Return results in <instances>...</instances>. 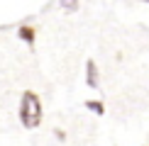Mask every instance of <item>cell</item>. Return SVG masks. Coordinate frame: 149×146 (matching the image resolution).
Wrapping results in <instances>:
<instances>
[{
  "label": "cell",
  "instance_id": "6da1fadb",
  "mask_svg": "<svg viewBox=\"0 0 149 146\" xmlns=\"http://www.w3.org/2000/svg\"><path fill=\"white\" fill-rule=\"evenodd\" d=\"M20 122L24 129H37L42 124V100L34 90H24L20 97Z\"/></svg>",
  "mask_w": 149,
  "mask_h": 146
},
{
  "label": "cell",
  "instance_id": "7a4b0ae2",
  "mask_svg": "<svg viewBox=\"0 0 149 146\" xmlns=\"http://www.w3.org/2000/svg\"><path fill=\"white\" fill-rule=\"evenodd\" d=\"M17 39L24 41V44H29V46H34V41H37V27L29 24V22H22L20 27H17Z\"/></svg>",
  "mask_w": 149,
  "mask_h": 146
},
{
  "label": "cell",
  "instance_id": "3957f363",
  "mask_svg": "<svg viewBox=\"0 0 149 146\" xmlns=\"http://www.w3.org/2000/svg\"><path fill=\"white\" fill-rule=\"evenodd\" d=\"M86 85L88 88H98L100 85V71H98V63L93 59L86 61Z\"/></svg>",
  "mask_w": 149,
  "mask_h": 146
},
{
  "label": "cell",
  "instance_id": "277c9868",
  "mask_svg": "<svg viewBox=\"0 0 149 146\" xmlns=\"http://www.w3.org/2000/svg\"><path fill=\"white\" fill-rule=\"evenodd\" d=\"M86 107H88L93 114H98V117H100V114H105V105H103V100H86Z\"/></svg>",
  "mask_w": 149,
  "mask_h": 146
},
{
  "label": "cell",
  "instance_id": "5b68a950",
  "mask_svg": "<svg viewBox=\"0 0 149 146\" xmlns=\"http://www.w3.org/2000/svg\"><path fill=\"white\" fill-rule=\"evenodd\" d=\"M59 5H61L66 12H76V10H78V0H59Z\"/></svg>",
  "mask_w": 149,
  "mask_h": 146
},
{
  "label": "cell",
  "instance_id": "8992f818",
  "mask_svg": "<svg viewBox=\"0 0 149 146\" xmlns=\"http://www.w3.org/2000/svg\"><path fill=\"white\" fill-rule=\"evenodd\" d=\"M54 136H56L59 141H66V132L61 129V127H56V129H54Z\"/></svg>",
  "mask_w": 149,
  "mask_h": 146
},
{
  "label": "cell",
  "instance_id": "52a82bcc",
  "mask_svg": "<svg viewBox=\"0 0 149 146\" xmlns=\"http://www.w3.org/2000/svg\"><path fill=\"white\" fill-rule=\"evenodd\" d=\"M142 3H147V5H149V0H142Z\"/></svg>",
  "mask_w": 149,
  "mask_h": 146
}]
</instances>
